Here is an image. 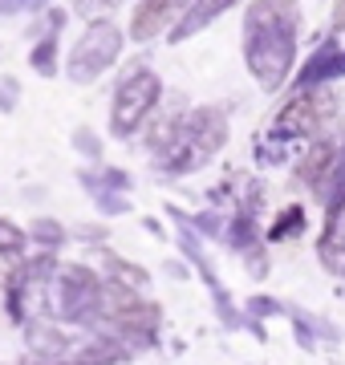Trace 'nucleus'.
I'll list each match as a JSON object with an SVG mask.
<instances>
[]
</instances>
